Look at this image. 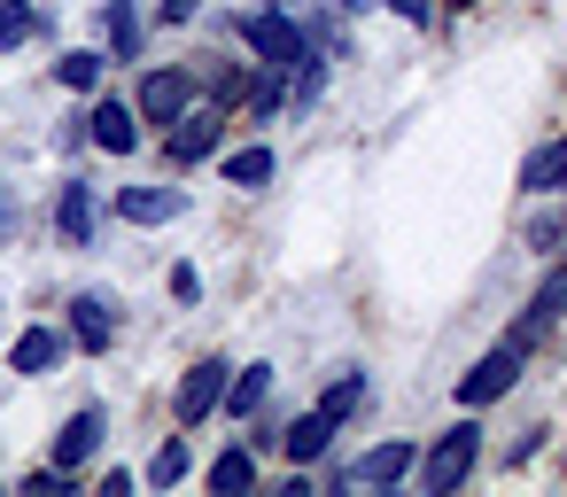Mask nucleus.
Instances as JSON below:
<instances>
[{
	"label": "nucleus",
	"instance_id": "nucleus-1",
	"mask_svg": "<svg viewBox=\"0 0 567 497\" xmlns=\"http://www.w3.org/2000/svg\"><path fill=\"white\" fill-rule=\"evenodd\" d=\"M474 458H482V427H474V420L443 427V435L427 443V458H420V489H427V497H451V489L474 474Z\"/></svg>",
	"mask_w": 567,
	"mask_h": 497
},
{
	"label": "nucleus",
	"instance_id": "nucleus-2",
	"mask_svg": "<svg viewBox=\"0 0 567 497\" xmlns=\"http://www.w3.org/2000/svg\"><path fill=\"white\" fill-rule=\"evenodd\" d=\"M520 342H505V350H489V358H474L466 373H458V404L466 412H482V404H497V396H513L520 389Z\"/></svg>",
	"mask_w": 567,
	"mask_h": 497
},
{
	"label": "nucleus",
	"instance_id": "nucleus-3",
	"mask_svg": "<svg viewBox=\"0 0 567 497\" xmlns=\"http://www.w3.org/2000/svg\"><path fill=\"white\" fill-rule=\"evenodd\" d=\"M241 48H257L272 71H288L311 40H303V24H296L288 9H257V17H241Z\"/></svg>",
	"mask_w": 567,
	"mask_h": 497
},
{
	"label": "nucleus",
	"instance_id": "nucleus-4",
	"mask_svg": "<svg viewBox=\"0 0 567 497\" xmlns=\"http://www.w3.org/2000/svg\"><path fill=\"white\" fill-rule=\"evenodd\" d=\"M226 381H234V373H226V358L187 365V373H179V427H203V420L226 404Z\"/></svg>",
	"mask_w": 567,
	"mask_h": 497
},
{
	"label": "nucleus",
	"instance_id": "nucleus-5",
	"mask_svg": "<svg viewBox=\"0 0 567 497\" xmlns=\"http://www.w3.org/2000/svg\"><path fill=\"white\" fill-rule=\"evenodd\" d=\"M133 110H141V125H164V133H172V125L195 110V79H187V71H156Z\"/></svg>",
	"mask_w": 567,
	"mask_h": 497
},
{
	"label": "nucleus",
	"instance_id": "nucleus-6",
	"mask_svg": "<svg viewBox=\"0 0 567 497\" xmlns=\"http://www.w3.org/2000/svg\"><path fill=\"white\" fill-rule=\"evenodd\" d=\"M86 141H94L102 156H133V148H141V110L102 94V102H94V117H86Z\"/></svg>",
	"mask_w": 567,
	"mask_h": 497
},
{
	"label": "nucleus",
	"instance_id": "nucleus-7",
	"mask_svg": "<svg viewBox=\"0 0 567 497\" xmlns=\"http://www.w3.org/2000/svg\"><path fill=\"white\" fill-rule=\"evenodd\" d=\"M218 141H226V110H187V117L164 133V156H172V164H203Z\"/></svg>",
	"mask_w": 567,
	"mask_h": 497
},
{
	"label": "nucleus",
	"instance_id": "nucleus-8",
	"mask_svg": "<svg viewBox=\"0 0 567 497\" xmlns=\"http://www.w3.org/2000/svg\"><path fill=\"white\" fill-rule=\"evenodd\" d=\"M63 358H71V334H63V327H24L17 350H9V365H17L24 381H48Z\"/></svg>",
	"mask_w": 567,
	"mask_h": 497
},
{
	"label": "nucleus",
	"instance_id": "nucleus-9",
	"mask_svg": "<svg viewBox=\"0 0 567 497\" xmlns=\"http://www.w3.org/2000/svg\"><path fill=\"white\" fill-rule=\"evenodd\" d=\"M71 342H79V350H110V342H117V296L86 288V296L71 303Z\"/></svg>",
	"mask_w": 567,
	"mask_h": 497
},
{
	"label": "nucleus",
	"instance_id": "nucleus-10",
	"mask_svg": "<svg viewBox=\"0 0 567 497\" xmlns=\"http://www.w3.org/2000/svg\"><path fill=\"white\" fill-rule=\"evenodd\" d=\"M102 435H110V412H102V404H79V412L63 420V435H55V466H86V458L102 451Z\"/></svg>",
	"mask_w": 567,
	"mask_h": 497
},
{
	"label": "nucleus",
	"instance_id": "nucleus-11",
	"mask_svg": "<svg viewBox=\"0 0 567 497\" xmlns=\"http://www.w3.org/2000/svg\"><path fill=\"white\" fill-rule=\"evenodd\" d=\"M179 210H187L179 187H117V218L125 226H172Z\"/></svg>",
	"mask_w": 567,
	"mask_h": 497
},
{
	"label": "nucleus",
	"instance_id": "nucleus-12",
	"mask_svg": "<svg viewBox=\"0 0 567 497\" xmlns=\"http://www.w3.org/2000/svg\"><path fill=\"white\" fill-rule=\"evenodd\" d=\"M412 458H420V443H373L342 482H350V489H389V482H404V466H412Z\"/></svg>",
	"mask_w": 567,
	"mask_h": 497
},
{
	"label": "nucleus",
	"instance_id": "nucleus-13",
	"mask_svg": "<svg viewBox=\"0 0 567 497\" xmlns=\"http://www.w3.org/2000/svg\"><path fill=\"white\" fill-rule=\"evenodd\" d=\"M559 311H567V257H559V265L544 272V288H536V303H528V319H520V327H513L505 342H520V350H528V342H536V334H544V327H551Z\"/></svg>",
	"mask_w": 567,
	"mask_h": 497
},
{
	"label": "nucleus",
	"instance_id": "nucleus-14",
	"mask_svg": "<svg viewBox=\"0 0 567 497\" xmlns=\"http://www.w3.org/2000/svg\"><path fill=\"white\" fill-rule=\"evenodd\" d=\"M334 412H303V420H288V435H280V451L296 458V466H311V458H327V443H334Z\"/></svg>",
	"mask_w": 567,
	"mask_h": 497
},
{
	"label": "nucleus",
	"instance_id": "nucleus-15",
	"mask_svg": "<svg viewBox=\"0 0 567 497\" xmlns=\"http://www.w3.org/2000/svg\"><path fill=\"white\" fill-rule=\"evenodd\" d=\"M55 226H63V241H71V249H86V241H94V187H79V179H71V187H63V203H55Z\"/></svg>",
	"mask_w": 567,
	"mask_h": 497
},
{
	"label": "nucleus",
	"instance_id": "nucleus-16",
	"mask_svg": "<svg viewBox=\"0 0 567 497\" xmlns=\"http://www.w3.org/2000/svg\"><path fill=\"white\" fill-rule=\"evenodd\" d=\"M210 489H218V497H241V489H257V443H234V451H218V466H210Z\"/></svg>",
	"mask_w": 567,
	"mask_h": 497
},
{
	"label": "nucleus",
	"instance_id": "nucleus-17",
	"mask_svg": "<svg viewBox=\"0 0 567 497\" xmlns=\"http://www.w3.org/2000/svg\"><path fill=\"white\" fill-rule=\"evenodd\" d=\"M520 187H528V195H559V187H567V141L536 148V156L520 164Z\"/></svg>",
	"mask_w": 567,
	"mask_h": 497
},
{
	"label": "nucleus",
	"instance_id": "nucleus-18",
	"mask_svg": "<svg viewBox=\"0 0 567 497\" xmlns=\"http://www.w3.org/2000/svg\"><path fill=\"white\" fill-rule=\"evenodd\" d=\"M265 396H272V365H241V373L226 381V412H234V420H249Z\"/></svg>",
	"mask_w": 567,
	"mask_h": 497
},
{
	"label": "nucleus",
	"instance_id": "nucleus-19",
	"mask_svg": "<svg viewBox=\"0 0 567 497\" xmlns=\"http://www.w3.org/2000/svg\"><path fill=\"white\" fill-rule=\"evenodd\" d=\"M102 40H110V55H141V17H133V0H110V9H102Z\"/></svg>",
	"mask_w": 567,
	"mask_h": 497
},
{
	"label": "nucleus",
	"instance_id": "nucleus-20",
	"mask_svg": "<svg viewBox=\"0 0 567 497\" xmlns=\"http://www.w3.org/2000/svg\"><path fill=\"white\" fill-rule=\"evenodd\" d=\"M365 396H373V381H365V373L350 365V373H334V381H327V396H319V412H334V420H350V412H358Z\"/></svg>",
	"mask_w": 567,
	"mask_h": 497
},
{
	"label": "nucleus",
	"instance_id": "nucleus-21",
	"mask_svg": "<svg viewBox=\"0 0 567 497\" xmlns=\"http://www.w3.org/2000/svg\"><path fill=\"white\" fill-rule=\"evenodd\" d=\"M102 71H110V63H102L94 48H71V55L55 63V79H63L71 94H94V86H102Z\"/></svg>",
	"mask_w": 567,
	"mask_h": 497
},
{
	"label": "nucleus",
	"instance_id": "nucleus-22",
	"mask_svg": "<svg viewBox=\"0 0 567 497\" xmlns=\"http://www.w3.org/2000/svg\"><path fill=\"white\" fill-rule=\"evenodd\" d=\"M187 474H195V451H187V443L172 435V443H164V451L148 458V482H156V489H172V482H187Z\"/></svg>",
	"mask_w": 567,
	"mask_h": 497
},
{
	"label": "nucleus",
	"instance_id": "nucleus-23",
	"mask_svg": "<svg viewBox=\"0 0 567 497\" xmlns=\"http://www.w3.org/2000/svg\"><path fill=\"white\" fill-rule=\"evenodd\" d=\"M40 32V17H32V0H0V55H9V48H24Z\"/></svg>",
	"mask_w": 567,
	"mask_h": 497
},
{
	"label": "nucleus",
	"instance_id": "nucleus-24",
	"mask_svg": "<svg viewBox=\"0 0 567 497\" xmlns=\"http://www.w3.org/2000/svg\"><path fill=\"white\" fill-rule=\"evenodd\" d=\"M226 179H234V187H265V179H272V148H234V156H226Z\"/></svg>",
	"mask_w": 567,
	"mask_h": 497
},
{
	"label": "nucleus",
	"instance_id": "nucleus-25",
	"mask_svg": "<svg viewBox=\"0 0 567 497\" xmlns=\"http://www.w3.org/2000/svg\"><path fill=\"white\" fill-rule=\"evenodd\" d=\"M71 489V466H40V474H24V497H63Z\"/></svg>",
	"mask_w": 567,
	"mask_h": 497
},
{
	"label": "nucleus",
	"instance_id": "nucleus-26",
	"mask_svg": "<svg viewBox=\"0 0 567 497\" xmlns=\"http://www.w3.org/2000/svg\"><path fill=\"white\" fill-rule=\"evenodd\" d=\"M172 296L195 303V296H203V272H195V265H172Z\"/></svg>",
	"mask_w": 567,
	"mask_h": 497
},
{
	"label": "nucleus",
	"instance_id": "nucleus-27",
	"mask_svg": "<svg viewBox=\"0 0 567 497\" xmlns=\"http://www.w3.org/2000/svg\"><path fill=\"white\" fill-rule=\"evenodd\" d=\"M156 17H164V24H195V17H203V0H156Z\"/></svg>",
	"mask_w": 567,
	"mask_h": 497
},
{
	"label": "nucleus",
	"instance_id": "nucleus-28",
	"mask_svg": "<svg viewBox=\"0 0 567 497\" xmlns=\"http://www.w3.org/2000/svg\"><path fill=\"white\" fill-rule=\"evenodd\" d=\"M389 9H396L404 24H427V17H435V0H389Z\"/></svg>",
	"mask_w": 567,
	"mask_h": 497
},
{
	"label": "nucleus",
	"instance_id": "nucleus-29",
	"mask_svg": "<svg viewBox=\"0 0 567 497\" xmlns=\"http://www.w3.org/2000/svg\"><path fill=\"white\" fill-rule=\"evenodd\" d=\"M265 9H296V0H265Z\"/></svg>",
	"mask_w": 567,
	"mask_h": 497
},
{
	"label": "nucleus",
	"instance_id": "nucleus-30",
	"mask_svg": "<svg viewBox=\"0 0 567 497\" xmlns=\"http://www.w3.org/2000/svg\"><path fill=\"white\" fill-rule=\"evenodd\" d=\"M334 9H365V0H334Z\"/></svg>",
	"mask_w": 567,
	"mask_h": 497
},
{
	"label": "nucleus",
	"instance_id": "nucleus-31",
	"mask_svg": "<svg viewBox=\"0 0 567 497\" xmlns=\"http://www.w3.org/2000/svg\"><path fill=\"white\" fill-rule=\"evenodd\" d=\"M451 9H474V0H451Z\"/></svg>",
	"mask_w": 567,
	"mask_h": 497
},
{
	"label": "nucleus",
	"instance_id": "nucleus-32",
	"mask_svg": "<svg viewBox=\"0 0 567 497\" xmlns=\"http://www.w3.org/2000/svg\"><path fill=\"white\" fill-rule=\"evenodd\" d=\"M0 226H9V203H0Z\"/></svg>",
	"mask_w": 567,
	"mask_h": 497
}]
</instances>
